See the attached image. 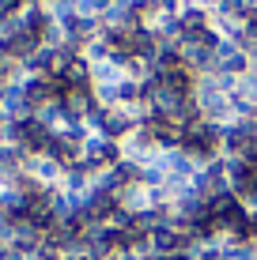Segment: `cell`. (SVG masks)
<instances>
[{"label": "cell", "instance_id": "3957f363", "mask_svg": "<svg viewBox=\"0 0 257 260\" xmlns=\"http://www.w3.org/2000/svg\"><path fill=\"white\" fill-rule=\"evenodd\" d=\"M102 30H132V26H140L136 12H132V0H110V4L102 8Z\"/></svg>", "mask_w": 257, "mask_h": 260}, {"label": "cell", "instance_id": "7a4b0ae2", "mask_svg": "<svg viewBox=\"0 0 257 260\" xmlns=\"http://www.w3.org/2000/svg\"><path fill=\"white\" fill-rule=\"evenodd\" d=\"M132 132H136V117L125 110V106H110L106 110V121H102V128H99V136L106 140H118V143H125Z\"/></svg>", "mask_w": 257, "mask_h": 260}, {"label": "cell", "instance_id": "6da1fadb", "mask_svg": "<svg viewBox=\"0 0 257 260\" xmlns=\"http://www.w3.org/2000/svg\"><path fill=\"white\" fill-rule=\"evenodd\" d=\"M121 158H125V151H121L118 140H106V136H99V132H91V136H87V143H83V162L91 166L95 174L113 170Z\"/></svg>", "mask_w": 257, "mask_h": 260}, {"label": "cell", "instance_id": "5b68a950", "mask_svg": "<svg viewBox=\"0 0 257 260\" xmlns=\"http://www.w3.org/2000/svg\"><path fill=\"white\" fill-rule=\"evenodd\" d=\"M182 23H185V34H189V30H208V26H212V12H208V8L189 4L182 12Z\"/></svg>", "mask_w": 257, "mask_h": 260}, {"label": "cell", "instance_id": "8992f818", "mask_svg": "<svg viewBox=\"0 0 257 260\" xmlns=\"http://www.w3.org/2000/svg\"><path fill=\"white\" fill-rule=\"evenodd\" d=\"M163 4V12H174V15H182L185 8H189V0H159Z\"/></svg>", "mask_w": 257, "mask_h": 260}, {"label": "cell", "instance_id": "277c9868", "mask_svg": "<svg viewBox=\"0 0 257 260\" xmlns=\"http://www.w3.org/2000/svg\"><path fill=\"white\" fill-rule=\"evenodd\" d=\"M118 204H121L125 211H132V215H140V211L155 208L152 189H148V185H129V189H121V192H118Z\"/></svg>", "mask_w": 257, "mask_h": 260}]
</instances>
